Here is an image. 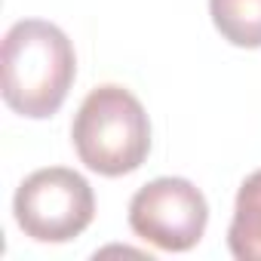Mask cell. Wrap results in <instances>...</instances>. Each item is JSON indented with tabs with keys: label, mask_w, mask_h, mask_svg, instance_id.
<instances>
[{
	"label": "cell",
	"mask_w": 261,
	"mask_h": 261,
	"mask_svg": "<svg viewBox=\"0 0 261 261\" xmlns=\"http://www.w3.org/2000/svg\"><path fill=\"white\" fill-rule=\"evenodd\" d=\"M71 139L77 157L92 172L117 178L136 172L148 160L151 123L133 92L117 83H105L83 98L71 126Z\"/></svg>",
	"instance_id": "cell-2"
},
{
	"label": "cell",
	"mask_w": 261,
	"mask_h": 261,
	"mask_svg": "<svg viewBox=\"0 0 261 261\" xmlns=\"http://www.w3.org/2000/svg\"><path fill=\"white\" fill-rule=\"evenodd\" d=\"M218 34L243 49L261 46V0H209Z\"/></svg>",
	"instance_id": "cell-6"
},
{
	"label": "cell",
	"mask_w": 261,
	"mask_h": 261,
	"mask_svg": "<svg viewBox=\"0 0 261 261\" xmlns=\"http://www.w3.org/2000/svg\"><path fill=\"white\" fill-rule=\"evenodd\" d=\"M227 246L240 261H261V169L240 185Z\"/></svg>",
	"instance_id": "cell-5"
},
{
	"label": "cell",
	"mask_w": 261,
	"mask_h": 261,
	"mask_svg": "<svg viewBox=\"0 0 261 261\" xmlns=\"http://www.w3.org/2000/svg\"><path fill=\"white\" fill-rule=\"evenodd\" d=\"M4 101L31 120L53 117L77 74V56L62 28L43 19H22L4 37L0 53Z\"/></svg>",
	"instance_id": "cell-1"
},
{
	"label": "cell",
	"mask_w": 261,
	"mask_h": 261,
	"mask_svg": "<svg viewBox=\"0 0 261 261\" xmlns=\"http://www.w3.org/2000/svg\"><path fill=\"white\" fill-rule=\"evenodd\" d=\"M13 212L25 237L37 243H68L92 224L95 197L80 172L49 166L19 185Z\"/></svg>",
	"instance_id": "cell-3"
},
{
	"label": "cell",
	"mask_w": 261,
	"mask_h": 261,
	"mask_svg": "<svg viewBox=\"0 0 261 261\" xmlns=\"http://www.w3.org/2000/svg\"><path fill=\"white\" fill-rule=\"evenodd\" d=\"M209 221L206 197L188 178H154L129 203V227L163 252L194 249Z\"/></svg>",
	"instance_id": "cell-4"
}]
</instances>
